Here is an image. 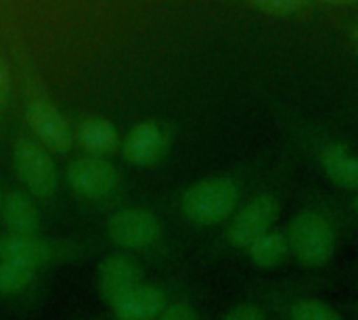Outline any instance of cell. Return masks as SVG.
Wrapping results in <instances>:
<instances>
[{"label":"cell","mask_w":358,"mask_h":320,"mask_svg":"<svg viewBox=\"0 0 358 320\" xmlns=\"http://www.w3.org/2000/svg\"><path fill=\"white\" fill-rule=\"evenodd\" d=\"M292 187L287 172H271L241 203L231 220L218 228L216 237L203 252L206 262H218L243 252L264 233L279 226L292 203Z\"/></svg>","instance_id":"7a4b0ae2"},{"label":"cell","mask_w":358,"mask_h":320,"mask_svg":"<svg viewBox=\"0 0 358 320\" xmlns=\"http://www.w3.org/2000/svg\"><path fill=\"white\" fill-rule=\"evenodd\" d=\"M25 122L36 140L50 153L65 155L73 147V130L63 113L46 96H31L25 105Z\"/></svg>","instance_id":"30bf717a"},{"label":"cell","mask_w":358,"mask_h":320,"mask_svg":"<svg viewBox=\"0 0 358 320\" xmlns=\"http://www.w3.org/2000/svg\"><path fill=\"white\" fill-rule=\"evenodd\" d=\"M323 2H329V4H355L358 0H323Z\"/></svg>","instance_id":"cb8c5ba5"},{"label":"cell","mask_w":358,"mask_h":320,"mask_svg":"<svg viewBox=\"0 0 358 320\" xmlns=\"http://www.w3.org/2000/svg\"><path fill=\"white\" fill-rule=\"evenodd\" d=\"M13 168L25 193L38 203H48L57 197L61 187L59 168L52 153L36 138H17L13 145Z\"/></svg>","instance_id":"52a82bcc"},{"label":"cell","mask_w":358,"mask_h":320,"mask_svg":"<svg viewBox=\"0 0 358 320\" xmlns=\"http://www.w3.org/2000/svg\"><path fill=\"white\" fill-rule=\"evenodd\" d=\"M65 184L78 201L99 208L117 197L122 174L107 157L82 155L67 163Z\"/></svg>","instance_id":"ba28073f"},{"label":"cell","mask_w":358,"mask_h":320,"mask_svg":"<svg viewBox=\"0 0 358 320\" xmlns=\"http://www.w3.org/2000/svg\"><path fill=\"white\" fill-rule=\"evenodd\" d=\"M42 279V272L0 260V300L15 302L25 296H31Z\"/></svg>","instance_id":"e0dca14e"},{"label":"cell","mask_w":358,"mask_h":320,"mask_svg":"<svg viewBox=\"0 0 358 320\" xmlns=\"http://www.w3.org/2000/svg\"><path fill=\"white\" fill-rule=\"evenodd\" d=\"M292 247V264L306 275L331 272L342 249L358 235V220L342 195L308 189L281 222Z\"/></svg>","instance_id":"6da1fadb"},{"label":"cell","mask_w":358,"mask_h":320,"mask_svg":"<svg viewBox=\"0 0 358 320\" xmlns=\"http://www.w3.org/2000/svg\"><path fill=\"white\" fill-rule=\"evenodd\" d=\"M107 241L134 256H147L159 262L176 258V247L168 239L162 216L149 205H120L105 220Z\"/></svg>","instance_id":"5b68a950"},{"label":"cell","mask_w":358,"mask_h":320,"mask_svg":"<svg viewBox=\"0 0 358 320\" xmlns=\"http://www.w3.org/2000/svg\"><path fill=\"white\" fill-rule=\"evenodd\" d=\"M73 140L86 151V155L107 157L115 153L122 145L115 126L105 117H86L73 130Z\"/></svg>","instance_id":"2e32d148"},{"label":"cell","mask_w":358,"mask_h":320,"mask_svg":"<svg viewBox=\"0 0 358 320\" xmlns=\"http://www.w3.org/2000/svg\"><path fill=\"white\" fill-rule=\"evenodd\" d=\"M264 176L262 166H245L199 178L178 193L176 214L195 231L222 228Z\"/></svg>","instance_id":"3957f363"},{"label":"cell","mask_w":358,"mask_h":320,"mask_svg":"<svg viewBox=\"0 0 358 320\" xmlns=\"http://www.w3.org/2000/svg\"><path fill=\"white\" fill-rule=\"evenodd\" d=\"M0 226L8 235H42V214L38 201L23 189L4 191Z\"/></svg>","instance_id":"5bb4252c"},{"label":"cell","mask_w":358,"mask_h":320,"mask_svg":"<svg viewBox=\"0 0 358 320\" xmlns=\"http://www.w3.org/2000/svg\"><path fill=\"white\" fill-rule=\"evenodd\" d=\"M172 298L170 287L147 279L107 304L109 320H155Z\"/></svg>","instance_id":"8fae6325"},{"label":"cell","mask_w":358,"mask_h":320,"mask_svg":"<svg viewBox=\"0 0 358 320\" xmlns=\"http://www.w3.org/2000/svg\"><path fill=\"white\" fill-rule=\"evenodd\" d=\"M2 199H4V191H2V187H0V208H2Z\"/></svg>","instance_id":"484cf974"},{"label":"cell","mask_w":358,"mask_h":320,"mask_svg":"<svg viewBox=\"0 0 358 320\" xmlns=\"http://www.w3.org/2000/svg\"><path fill=\"white\" fill-rule=\"evenodd\" d=\"M170 149V136L164 126L153 119L138 122L124 136L120 151L122 157L134 168H153L157 166Z\"/></svg>","instance_id":"4fadbf2b"},{"label":"cell","mask_w":358,"mask_h":320,"mask_svg":"<svg viewBox=\"0 0 358 320\" xmlns=\"http://www.w3.org/2000/svg\"><path fill=\"white\" fill-rule=\"evenodd\" d=\"M155 320H206V317L191 296H174Z\"/></svg>","instance_id":"d6986e66"},{"label":"cell","mask_w":358,"mask_h":320,"mask_svg":"<svg viewBox=\"0 0 358 320\" xmlns=\"http://www.w3.org/2000/svg\"><path fill=\"white\" fill-rule=\"evenodd\" d=\"M147 281V268L138 256L113 249L105 254L94 268V287L99 300L107 306L138 283Z\"/></svg>","instance_id":"9c48e42d"},{"label":"cell","mask_w":358,"mask_h":320,"mask_svg":"<svg viewBox=\"0 0 358 320\" xmlns=\"http://www.w3.org/2000/svg\"><path fill=\"white\" fill-rule=\"evenodd\" d=\"M313 159L323 178L344 195L358 193V155L340 140H323L313 147Z\"/></svg>","instance_id":"7c38bea8"},{"label":"cell","mask_w":358,"mask_h":320,"mask_svg":"<svg viewBox=\"0 0 358 320\" xmlns=\"http://www.w3.org/2000/svg\"><path fill=\"white\" fill-rule=\"evenodd\" d=\"M218 320H273L266 304L248 287L245 296L231 304Z\"/></svg>","instance_id":"ac0fdd59"},{"label":"cell","mask_w":358,"mask_h":320,"mask_svg":"<svg viewBox=\"0 0 358 320\" xmlns=\"http://www.w3.org/2000/svg\"><path fill=\"white\" fill-rule=\"evenodd\" d=\"M342 197H344V201H346L350 214L358 220V193H355V195H342Z\"/></svg>","instance_id":"7402d4cb"},{"label":"cell","mask_w":358,"mask_h":320,"mask_svg":"<svg viewBox=\"0 0 358 320\" xmlns=\"http://www.w3.org/2000/svg\"><path fill=\"white\" fill-rule=\"evenodd\" d=\"M245 262L264 275H275L292 264V247L287 241V235L283 231V224L275 226L273 231L264 233L260 239H256L243 256Z\"/></svg>","instance_id":"9a60e30c"},{"label":"cell","mask_w":358,"mask_h":320,"mask_svg":"<svg viewBox=\"0 0 358 320\" xmlns=\"http://www.w3.org/2000/svg\"><path fill=\"white\" fill-rule=\"evenodd\" d=\"M86 243L71 241V239H48L42 235H8L0 233V260L15 262L38 272L78 262L86 256Z\"/></svg>","instance_id":"8992f818"},{"label":"cell","mask_w":358,"mask_h":320,"mask_svg":"<svg viewBox=\"0 0 358 320\" xmlns=\"http://www.w3.org/2000/svg\"><path fill=\"white\" fill-rule=\"evenodd\" d=\"M10 88H13V78H10V67L4 57H0V111L6 107L10 99Z\"/></svg>","instance_id":"44dd1931"},{"label":"cell","mask_w":358,"mask_h":320,"mask_svg":"<svg viewBox=\"0 0 358 320\" xmlns=\"http://www.w3.org/2000/svg\"><path fill=\"white\" fill-rule=\"evenodd\" d=\"M254 8L268 15H294L304 8L306 0H250Z\"/></svg>","instance_id":"ffe728a7"},{"label":"cell","mask_w":358,"mask_h":320,"mask_svg":"<svg viewBox=\"0 0 358 320\" xmlns=\"http://www.w3.org/2000/svg\"><path fill=\"white\" fill-rule=\"evenodd\" d=\"M334 281V272H304L298 279L256 281L250 289L266 304L273 320H352L342 308L323 298V291Z\"/></svg>","instance_id":"277c9868"},{"label":"cell","mask_w":358,"mask_h":320,"mask_svg":"<svg viewBox=\"0 0 358 320\" xmlns=\"http://www.w3.org/2000/svg\"><path fill=\"white\" fill-rule=\"evenodd\" d=\"M348 317L352 320H358V298L355 302H350L348 304Z\"/></svg>","instance_id":"603a6c76"},{"label":"cell","mask_w":358,"mask_h":320,"mask_svg":"<svg viewBox=\"0 0 358 320\" xmlns=\"http://www.w3.org/2000/svg\"><path fill=\"white\" fill-rule=\"evenodd\" d=\"M352 275L358 279V258H357V262H355V266H352Z\"/></svg>","instance_id":"d4e9b609"}]
</instances>
